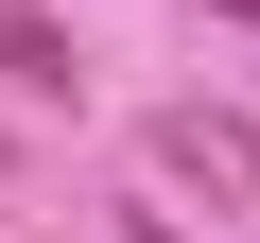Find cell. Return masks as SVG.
<instances>
[{
  "label": "cell",
  "instance_id": "1",
  "mask_svg": "<svg viewBox=\"0 0 260 243\" xmlns=\"http://www.w3.org/2000/svg\"><path fill=\"white\" fill-rule=\"evenodd\" d=\"M156 174H191V191L260 208V122H243V104H156Z\"/></svg>",
  "mask_w": 260,
  "mask_h": 243
},
{
  "label": "cell",
  "instance_id": "2",
  "mask_svg": "<svg viewBox=\"0 0 260 243\" xmlns=\"http://www.w3.org/2000/svg\"><path fill=\"white\" fill-rule=\"evenodd\" d=\"M0 87H18V104H70V87H87L70 18H35V0H0Z\"/></svg>",
  "mask_w": 260,
  "mask_h": 243
},
{
  "label": "cell",
  "instance_id": "3",
  "mask_svg": "<svg viewBox=\"0 0 260 243\" xmlns=\"http://www.w3.org/2000/svg\"><path fill=\"white\" fill-rule=\"evenodd\" d=\"M121 243H191V226H174V208H121Z\"/></svg>",
  "mask_w": 260,
  "mask_h": 243
},
{
  "label": "cell",
  "instance_id": "4",
  "mask_svg": "<svg viewBox=\"0 0 260 243\" xmlns=\"http://www.w3.org/2000/svg\"><path fill=\"white\" fill-rule=\"evenodd\" d=\"M208 18H243V35H260V0H208Z\"/></svg>",
  "mask_w": 260,
  "mask_h": 243
}]
</instances>
